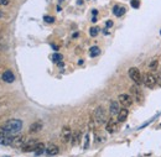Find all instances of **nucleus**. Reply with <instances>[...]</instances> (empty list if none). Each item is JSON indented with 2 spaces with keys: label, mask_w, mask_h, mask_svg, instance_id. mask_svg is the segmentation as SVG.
I'll list each match as a JSON object with an SVG mask.
<instances>
[{
  "label": "nucleus",
  "mask_w": 161,
  "mask_h": 157,
  "mask_svg": "<svg viewBox=\"0 0 161 157\" xmlns=\"http://www.w3.org/2000/svg\"><path fill=\"white\" fill-rule=\"evenodd\" d=\"M44 20H45L46 22H48V24H52V22L55 21V18H52V16H45Z\"/></svg>",
  "instance_id": "obj_26"
},
{
  "label": "nucleus",
  "mask_w": 161,
  "mask_h": 157,
  "mask_svg": "<svg viewBox=\"0 0 161 157\" xmlns=\"http://www.w3.org/2000/svg\"><path fill=\"white\" fill-rule=\"evenodd\" d=\"M109 110H111V114H112V115H118V113H119V110H120L119 103H118V102H112Z\"/></svg>",
  "instance_id": "obj_17"
},
{
  "label": "nucleus",
  "mask_w": 161,
  "mask_h": 157,
  "mask_svg": "<svg viewBox=\"0 0 161 157\" xmlns=\"http://www.w3.org/2000/svg\"><path fill=\"white\" fill-rule=\"evenodd\" d=\"M10 0H0V5H9Z\"/></svg>",
  "instance_id": "obj_28"
},
{
  "label": "nucleus",
  "mask_w": 161,
  "mask_h": 157,
  "mask_svg": "<svg viewBox=\"0 0 161 157\" xmlns=\"http://www.w3.org/2000/svg\"><path fill=\"white\" fill-rule=\"evenodd\" d=\"M45 152H46L48 156H56L58 152H60V148H58L57 145H48Z\"/></svg>",
  "instance_id": "obj_13"
},
{
  "label": "nucleus",
  "mask_w": 161,
  "mask_h": 157,
  "mask_svg": "<svg viewBox=\"0 0 161 157\" xmlns=\"http://www.w3.org/2000/svg\"><path fill=\"white\" fill-rule=\"evenodd\" d=\"M99 53H100L99 47H97V46L91 47V49H89V56H91V57H96V56H98Z\"/></svg>",
  "instance_id": "obj_20"
},
{
  "label": "nucleus",
  "mask_w": 161,
  "mask_h": 157,
  "mask_svg": "<svg viewBox=\"0 0 161 157\" xmlns=\"http://www.w3.org/2000/svg\"><path fill=\"white\" fill-rule=\"evenodd\" d=\"M98 32H99V29H98V27H92L89 34H91V36L94 37V36H97V35H98Z\"/></svg>",
  "instance_id": "obj_23"
},
{
  "label": "nucleus",
  "mask_w": 161,
  "mask_h": 157,
  "mask_svg": "<svg viewBox=\"0 0 161 157\" xmlns=\"http://www.w3.org/2000/svg\"><path fill=\"white\" fill-rule=\"evenodd\" d=\"M156 84L159 86V87H161V72H159L157 74H156Z\"/></svg>",
  "instance_id": "obj_25"
},
{
  "label": "nucleus",
  "mask_w": 161,
  "mask_h": 157,
  "mask_svg": "<svg viewBox=\"0 0 161 157\" xmlns=\"http://www.w3.org/2000/svg\"><path fill=\"white\" fill-rule=\"evenodd\" d=\"M1 78H3L4 82H6V83H13V82L15 80V76H14V73L11 71H5L3 73Z\"/></svg>",
  "instance_id": "obj_12"
},
{
  "label": "nucleus",
  "mask_w": 161,
  "mask_h": 157,
  "mask_svg": "<svg viewBox=\"0 0 161 157\" xmlns=\"http://www.w3.org/2000/svg\"><path fill=\"white\" fill-rule=\"evenodd\" d=\"M13 137L5 131L4 128H0V145H11Z\"/></svg>",
  "instance_id": "obj_5"
},
{
  "label": "nucleus",
  "mask_w": 161,
  "mask_h": 157,
  "mask_svg": "<svg viewBox=\"0 0 161 157\" xmlns=\"http://www.w3.org/2000/svg\"><path fill=\"white\" fill-rule=\"evenodd\" d=\"M118 100H119L120 105H123V108H129L133 104V98L129 94H120L119 98H118Z\"/></svg>",
  "instance_id": "obj_8"
},
{
  "label": "nucleus",
  "mask_w": 161,
  "mask_h": 157,
  "mask_svg": "<svg viewBox=\"0 0 161 157\" xmlns=\"http://www.w3.org/2000/svg\"><path fill=\"white\" fill-rule=\"evenodd\" d=\"M125 7H123V6H119V5H116V6H114V9H113V13H114V15L115 16H122V15H124L125 14Z\"/></svg>",
  "instance_id": "obj_18"
},
{
  "label": "nucleus",
  "mask_w": 161,
  "mask_h": 157,
  "mask_svg": "<svg viewBox=\"0 0 161 157\" xmlns=\"http://www.w3.org/2000/svg\"><path fill=\"white\" fill-rule=\"evenodd\" d=\"M92 14H93V15H94V16H96V15L98 14V11H97V10H92Z\"/></svg>",
  "instance_id": "obj_30"
},
{
  "label": "nucleus",
  "mask_w": 161,
  "mask_h": 157,
  "mask_svg": "<svg viewBox=\"0 0 161 157\" xmlns=\"http://www.w3.org/2000/svg\"><path fill=\"white\" fill-rule=\"evenodd\" d=\"M79 139H81V133L79 131H76L74 134H72V145H77L79 142Z\"/></svg>",
  "instance_id": "obj_19"
},
{
  "label": "nucleus",
  "mask_w": 161,
  "mask_h": 157,
  "mask_svg": "<svg viewBox=\"0 0 161 157\" xmlns=\"http://www.w3.org/2000/svg\"><path fill=\"white\" fill-rule=\"evenodd\" d=\"M157 66H159V61H157V60H152V61L149 63V68L154 71V69L157 68Z\"/></svg>",
  "instance_id": "obj_21"
},
{
  "label": "nucleus",
  "mask_w": 161,
  "mask_h": 157,
  "mask_svg": "<svg viewBox=\"0 0 161 157\" xmlns=\"http://www.w3.org/2000/svg\"><path fill=\"white\" fill-rule=\"evenodd\" d=\"M25 137L22 136V135H15L14 137H13V141H11V145L14 146V147H22V145L25 144Z\"/></svg>",
  "instance_id": "obj_10"
},
{
  "label": "nucleus",
  "mask_w": 161,
  "mask_h": 157,
  "mask_svg": "<svg viewBox=\"0 0 161 157\" xmlns=\"http://www.w3.org/2000/svg\"><path fill=\"white\" fill-rule=\"evenodd\" d=\"M131 6L134 7V9H138V7L140 6V1H139V0H131Z\"/></svg>",
  "instance_id": "obj_24"
},
{
  "label": "nucleus",
  "mask_w": 161,
  "mask_h": 157,
  "mask_svg": "<svg viewBox=\"0 0 161 157\" xmlns=\"http://www.w3.org/2000/svg\"><path fill=\"white\" fill-rule=\"evenodd\" d=\"M84 140H86V144H84V148H87V147H88V145H89V135H88V134L86 135Z\"/></svg>",
  "instance_id": "obj_27"
},
{
  "label": "nucleus",
  "mask_w": 161,
  "mask_h": 157,
  "mask_svg": "<svg viewBox=\"0 0 161 157\" xmlns=\"http://www.w3.org/2000/svg\"><path fill=\"white\" fill-rule=\"evenodd\" d=\"M112 26H113V21L108 20V21H107V27H112Z\"/></svg>",
  "instance_id": "obj_29"
},
{
  "label": "nucleus",
  "mask_w": 161,
  "mask_h": 157,
  "mask_svg": "<svg viewBox=\"0 0 161 157\" xmlns=\"http://www.w3.org/2000/svg\"><path fill=\"white\" fill-rule=\"evenodd\" d=\"M105 129H107V131H108L109 134H114L115 131L118 130V124H116V121H115L114 119H111V120L107 122Z\"/></svg>",
  "instance_id": "obj_11"
},
{
  "label": "nucleus",
  "mask_w": 161,
  "mask_h": 157,
  "mask_svg": "<svg viewBox=\"0 0 161 157\" xmlns=\"http://www.w3.org/2000/svg\"><path fill=\"white\" fill-rule=\"evenodd\" d=\"M93 119H94L97 125H102L104 124L105 120H107V114H105V110L103 106H97L94 109V113H93Z\"/></svg>",
  "instance_id": "obj_2"
},
{
  "label": "nucleus",
  "mask_w": 161,
  "mask_h": 157,
  "mask_svg": "<svg viewBox=\"0 0 161 157\" xmlns=\"http://www.w3.org/2000/svg\"><path fill=\"white\" fill-rule=\"evenodd\" d=\"M37 145V140L36 139H30V140H26L25 144L22 145V151L24 152H33L35 150V147Z\"/></svg>",
  "instance_id": "obj_6"
},
{
  "label": "nucleus",
  "mask_w": 161,
  "mask_h": 157,
  "mask_svg": "<svg viewBox=\"0 0 161 157\" xmlns=\"http://www.w3.org/2000/svg\"><path fill=\"white\" fill-rule=\"evenodd\" d=\"M72 139V130L70 126H65L62 128V131H61V141L63 144H67L70 142Z\"/></svg>",
  "instance_id": "obj_7"
},
{
  "label": "nucleus",
  "mask_w": 161,
  "mask_h": 157,
  "mask_svg": "<svg viewBox=\"0 0 161 157\" xmlns=\"http://www.w3.org/2000/svg\"><path fill=\"white\" fill-rule=\"evenodd\" d=\"M3 128L5 129V131L10 136H15V135H18L20 133V130L22 129V121L19 119H11L9 121H6Z\"/></svg>",
  "instance_id": "obj_1"
},
{
  "label": "nucleus",
  "mask_w": 161,
  "mask_h": 157,
  "mask_svg": "<svg viewBox=\"0 0 161 157\" xmlns=\"http://www.w3.org/2000/svg\"><path fill=\"white\" fill-rule=\"evenodd\" d=\"M52 60H53L55 62H57V63H58V62H61V61L63 60V56H62V55H60V53H55V55L52 56Z\"/></svg>",
  "instance_id": "obj_22"
},
{
  "label": "nucleus",
  "mask_w": 161,
  "mask_h": 157,
  "mask_svg": "<svg viewBox=\"0 0 161 157\" xmlns=\"http://www.w3.org/2000/svg\"><path fill=\"white\" fill-rule=\"evenodd\" d=\"M129 77L131 78V80H134L137 84H140L142 82V77H141V73L137 67H131L129 69Z\"/></svg>",
  "instance_id": "obj_4"
},
{
  "label": "nucleus",
  "mask_w": 161,
  "mask_h": 157,
  "mask_svg": "<svg viewBox=\"0 0 161 157\" xmlns=\"http://www.w3.org/2000/svg\"><path fill=\"white\" fill-rule=\"evenodd\" d=\"M42 122L41 121H35L33 124H31V126H30V129H29V131L31 134H35V133H39V131H41L42 130Z\"/></svg>",
  "instance_id": "obj_14"
},
{
  "label": "nucleus",
  "mask_w": 161,
  "mask_h": 157,
  "mask_svg": "<svg viewBox=\"0 0 161 157\" xmlns=\"http://www.w3.org/2000/svg\"><path fill=\"white\" fill-rule=\"evenodd\" d=\"M46 151V146H45V144H42V142H37V145H36V147H35V150H33V152H35V155H42Z\"/></svg>",
  "instance_id": "obj_16"
},
{
  "label": "nucleus",
  "mask_w": 161,
  "mask_h": 157,
  "mask_svg": "<svg viewBox=\"0 0 161 157\" xmlns=\"http://www.w3.org/2000/svg\"><path fill=\"white\" fill-rule=\"evenodd\" d=\"M142 82H144V84H145L148 88L152 89V88L155 87V84H156V78H155L154 74L149 73V74H145V76H144Z\"/></svg>",
  "instance_id": "obj_9"
},
{
  "label": "nucleus",
  "mask_w": 161,
  "mask_h": 157,
  "mask_svg": "<svg viewBox=\"0 0 161 157\" xmlns=\"http://www.w3.org/2000/svg\"><path fill=\"white\" fill-rule=\"evenodd\" d=\"M129 115V110L126 108H123L119 110V113H118V121L119 122H124L126 120V118H128Z\"/></svg>",
  "instance_id": "obj_15"
},
{
  "label": "nucleus",
  "mask_w": 161,
  "mask_h": 157,
  "mask_svg": "<svg viewBox=\"0 0 161 157\" xmlns=\"http://www.w3.org/2000/svg\"><path fill=\"white\" fill-rule=\"evenodd\" d=\"M130 94H131L133 100H137L138 103H142L144 95H142V93H141V90L139 89L138 84H137V86H133V87L130 88Z\"/></svg>",
  "instance_id": "obj_3"
}]
</instances>
